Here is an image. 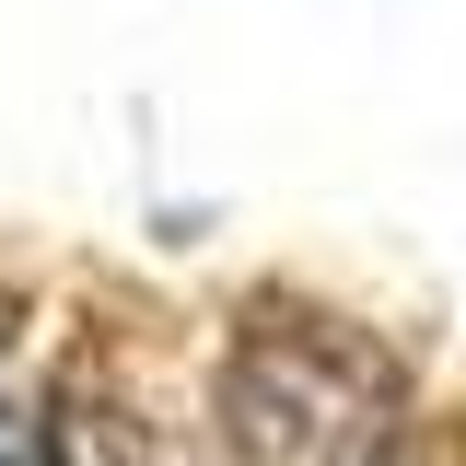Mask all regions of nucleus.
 I'll return each mask as SVG.
<instances>
[{"label":"nucleus","instance_id":"f257e3e1","mask_svg":"<svg viewBox=\"0 0 466 466\" xmlns=\"http://www.w3.org/2000/svg\"><path fill=\"white\" fill-rule=\"evenodd\" d=\"M222 443L233 466H385L397 443V373L350 327H257L222 373Z\"/></svg>","mask_w":466,"mask_h":466}]
</instances>
